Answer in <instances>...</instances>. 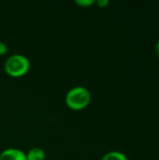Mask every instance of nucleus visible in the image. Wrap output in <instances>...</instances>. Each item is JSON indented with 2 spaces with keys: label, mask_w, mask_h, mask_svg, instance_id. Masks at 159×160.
I'll use <instances>...</instances> for the list:
<instances>
[{
  "label": "nucleus",
  "mask_w": 159,
  "mask_h": 160,
  "mask_svg": "<svg viewBox=\"0 0 159 160\" xmlns=\"http://www.w3.org/2000/svg\"><path fill=\"white\" fill-rule=\"evenodd\" d=\"M91 100L90 92L82 86L70 89L66 96V103L72 110H82L85 108Z\"/></svg>",
  "instance_id": "nucleus-1"
},
{
  "label": "nucleus",
  "mask_w": 159,
  "mask_h": 160,
  "mask_svg": "<svg viewBox=\"0 0 159 160\" xmlns=\"http://www.w3.org/2000/svg\"><path fill=\"white\" fill-rule=\"evenodd\" d=\"M30 68L29 60L22 54H13L9 56L5 62V71L11 77H22L23 76Z\"/></svg>",
  "instance_id": "nucleus-2"
},
{
  "label": "nucleus",
  "mask_w": 159,
  "mask_h": 160,
  "mask_svg": "<svg viewBox=\"0 0 159 160\" xmlns=\"http://www.w3.org/2000/svg\"><path fill=\"white\" fill-rule=\"evenodd\" d=\"M0 160H27L26 155L19 150L14 148H9L4 150L0 154Z\"/></svg>",
  "instance_id": "nucleus-3"
},
{
  "label": "nucleus",
  "mask_w": 159,
  "mask_h": 160,
  "mask_svg": "<svg viewBox=\"0 0 159 160\" xmlns=\"http://www.w3.org/2000/svg\"><path fill=\"white\" fill-rule=\"evenodd\" d=\"M27 160H44L45 159V153L40 148H33L31 149L28 154L26 155Z\"/></svg>",
  "instance_id": "nucleus-4"
},
{
  "label": "nucleus",
  "mask_w": 159,
  "mask_h": 160,
  "mask_svg": "<svg viewBox=\"0 0 159 160\" xmlns=\"http://www.w3.org/2000/svg\"><path fill=\"white\" fill-rule=\"evenodd\" d=\"M102 160H127L126 155H124L121 152H117V151H112L110 152L108 154H106L103 158Z\"/></svg>",
  "instance_id": "nucleus-5"
},
{
  "label": "nucleus",
  "mask_w": 159,
  "mask_h": 160,
  "mask_svg": "<svg viewBox=\"0 0 159 160\" xmlns=\"http://www.w3.org/2000/svg\"><path fill=\"white\" fill-rule=\"evenodd\" d=\"M94 3H95L94 0H78V1H76V4H78L82 7H88Z\"/></svg>",
  "instance_id": "nucleus-6"
},
{
  "label": "nucleus",
  "mask_w": 159,
  "mask_h": 160,
  "mask_svg": "<svg viewBox=\"0 0 159 160\" xmlns=\"http://www.w3.org/2000/svg\"><path fill=\"white\" fill-rule=\"evenodd\" d=\"M7 52V45H6L4 42L0 41V55L6 54Z\"/></svg>",
  "instance_id": "nucleus-7"
},
{
  "label": "nucleus",
  "mask_w": 159,
  "mask_h": 160,
  "mask_svg": "<svg viewBox=\"0 0 159 160\" xmlns=\"http://www.w3.org/2000/svg\"><path fill=\"white\" fill-rule=\"evenodd\" d=\"M97 3L100 8H104L105 6H107L109 4V1L108 0H98Z\"/></svg>",
  "instance_id": "nucleus-8"
},
{
  "label": "nucleus",
  "mask_w": 159,
  "mask_h": 160,
  "mask_svg": "<svg viewBox=\"0 0 159 160\" xmlns=\"http://www.w3.org/2000/svg\"><path fill=\"white\" fill-rule=\"evenodd\" d=\"M156 52H157V54L158 55L159 57V39L157 40V44H156Z\"/></svg>",
  "instance_id": "nucleus-9"
}]
</instances>
